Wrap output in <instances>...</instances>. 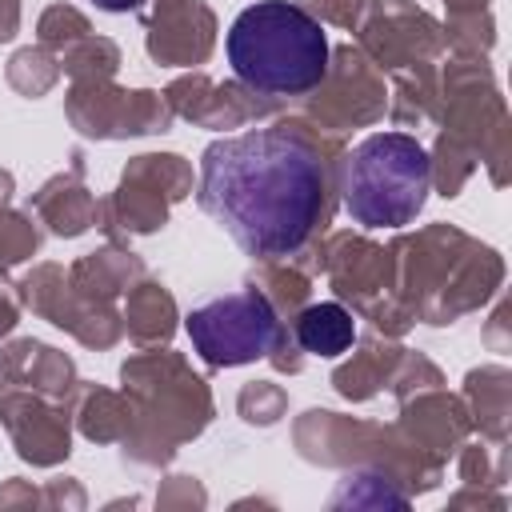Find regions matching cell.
<instances>
[{
  "mask_svg": "<svg viewBox=\"0 0 512 512\" xmlns=\"http://www.w3.org/2000/svg\"><path fill=\"white\" fill-rule=\"evenodd\" d=\"M36 208H40V216L52 224V232L56 236H76V232H84L88 224H96V200L76 184V176H68V180H52L40 196H36Z\"/></svg>",
  "mask_w": 512,
  "mask_h": 512,
  "instance_id": "cell-11",
  "label": "cell"
},
{
  "mask_svg": "<svg viewBox=\"0 0 512 512\" xmlns=\"http://www.w3.org/2000/svg\"><path fill=\"white\" fill-rule=\"evenodd\" d=\"M12 192V176L8 172H0V204H4V196Z\"/></svg>",
  "mask_w": 512,
  "mask_h": 512,
  "instance_id": "cell-23",
  "label": "cell"
},
{
  "mask_svg": "<svg viewBox=\"0 0 512 512\" xmlns=\"http://www.w3.org/2000/svg\"><path fill=\"white\" fill-rule=\"evenodd\" d=\"M240 412L244 420H260V424H272L280 412H284V392L276 384H248L240 392Z\"/></svg>",
  "mask_w": 512,
  "mask_h": 512,
  "instance_id": "cell-18",
  "label": "cell"
},
{
  "mask_svg": "<svg viewBox=\"0 0 512 512\" xmlns=\"http://www.w3.org/2000/svg\"><path fill=\"white\" fill-rule=\"evenodd\" d=\"M68 112L76 120L80 132L88 136H124V132H164L172 120L168 100H160L156 92H116L104 88V80H84L72 100Z\"/></svg>",
  "mask_w": 512,
  "mask_h": 512,
  "instance_id": "cell-5",
  "label": "cell"
},
{
  "mask_svg": "<svg viewBox=\"0 0 512 512\" xmlns=\"http://www.w3.org/2000/svg\"><path fill=\"white\" fill-rule=\"evenodd\" d=\"M212 48V12L192 0H160L148 16V52L160 64H196Z\"/></svg>",
  "mask_w": 512,
  "mask_h": 512,
  "instance_id": "cell-7",
  "label": "cell"
},
{
  "mask_svg": "<svg viewBox=\"0 0 512 512\" xmlns=\"http://www.w3.org/2000/svg\"><path fill=\"white\" fill-rule=\"evenodd\" d=\"M228 64L252 92L300 96L328 76V36L308 8L292 0H260L232 20Z\"/></svg>",
  "mask_w": 512,
  "mask_h": 512,
  "instance_id": "cell-2",
  "label": "cell"
},
{
  "mask_svg": "<svg viewBox=\"0 0 512 512\" xmlns=\"http://www.w3.org/2000/svg\"><path fill=\"white\" fill-rule=\"evenodd\" d=\"M36 252V228L24 216H0V268L20 264Z\"/></svg>",
  "mask_w": 512,
  "mask_h": 512,
  "instance_id": "cell-16",
  "label": "cell"
},
{
  "mask_svg": "<svg viewBox=\"0 0 512 512\" xmlns=\"http://www.w3.org/2000/svg\"><path fill=\"white\" fill-rule=\"evenodd\" d=\"M188 180L192 176L180 156H136V164L124 172V184L116 192L120 224L132 232L160 228L168 204L188 192Z\"/></svg>",
  "mask_w": 512,
  "mask_h": 512,
  "instance_id": "cell-6",
  "label": "cell"
},
{
  "mask_svg": "<svg viewBox=\"0 0 512 512\" xmlns=\"http://www.w3.org/2000/svg\"><path fill=\"white\" fill-rule=\"evenodd\" d=\"M428 180H432V160L412 136L376 132L344 160L340 192L356 224L400 228L416 220V212L424 208Z\"/></svg>",
  "mask_w": 512,
  "mask_h": 512,
  "instance_id": "cell-3",
  "label": "cell"
},
{
  "mask_svg": "<svg viewBox=\"0 0 512 512\" xmlns=\"http://www.w3.org/2000/svg\"><path fill=\"white\" fill-rule=\"evenodd\" d=\"M128 328L140 344L144 340H164L172 332V296L160 284H140L128 296Z\"/></svg>",
  "mask_w": 512,
  "mask_h": 512,
  "instance_id": "cell-12",
  "label": "cell"
},
{
  "mask_svg": "<svg viewBox=\"0 0 512 512\" xmlns=\"http://www.w3.org/2000/svg\"><path fill=\"white\" fill-rule=\"evenodd\" d=\"M288 336L312 356H340L348 352L356 324H352V312H344L340 304H312L292 320Z\"/></svg>",
  "mask_w": 512,
  "mask_h": 512,
  "instance_id": "cell-10",
  "label": "cell"
},
{
  "mask_svg": "<svg viewBox=\"0 0 512 512\" xmlns=\"http://www.w3.org/2000/svg\"><path fill=\"white\" fill-rule=\"evenodd\" d=\"M364 48H368L384 68H396V64H404L412 52L424 56V52L436 48V24H432L424 12H416V8H408V4H400V0H384V4L376 8L372 24L364 28Z\"/></svg>",
  "mask_w": 512,
  "mask_h": 512,
  "instance_id": "cell-8",
  "label": "cell"
},
{
  "mask_svg": "<svg viewBox=\"0 0 512 512\" xmlns=\"http://www.w3.org/2000/svg\"><path fill=\"white\" fill-rule=\"evenodd\" d=\"M16 32V0H0V40Z\"/></svg>",
  "mask_w": 512,
  "mask_h": 512,
  "instance_id": "cell-20",
  "label": "cell"
},
{
  "mask_svg": "<svg viewBox=\"0 0 512 512\" xmlns=\"http://www.w3.org/2000/svg\"><path fill=\"white\" fill-rule=\"evenodd\" d=\"M96 8H104V12H132V8H140L144 0H92Z\"/></svg>",
  "mask_w": 512,
  "mask_h": 512,
  "instance_id": "cell-22",
  "label": "cell"
},
{
  "mask_svg": "<svg viewBox=\"0 0 512 512\" xmlns=\"http://www.w3.org/2000/svg\"><path fill=\"white\" fill-rule=\"evenodd\" d=\"M300 8H312L316 16H328V20L344 24V28H352L360 8H364V0H300Z\"/></svg>",
  "mask_w": 512,
  "mask_h": 512,
  "instance_id": "cell-19",
  "label": "cell"
},
{
  "mask_svg": "<svg viewBox=\"0 0 512 512\" xmlns=\"http://www.w3.org/2000/svg\"><path fill=\"white\" fill-rule=\"evenodd\" d=\"M44 60V52L40 48H24V52H16L12 56V64H8V80L20 88V92H28V96H40L44 88H52V80H56V60H48L44 68H36Z\"/></svg>",
  "mask_w": 512,
  "mask_h": 512,
  "instance_id": "cell-14",
  "label": "cell"
},
{
  "mask_svg": "<svg viewBox=\"0 0 512 512\" xmlns=\"http://www.w3.org/2000/svg\"><path fill=\"white\" fill-rule=\"evenodd\" d=\"M12 324H16V304H12V300L0 292V336H4Z\"/></svg>",
  "mask_w": 512,
  "mask_h": 512,
  "instance_id": "cell-21",
  "label": "cell"
},
{
  "mask_svg": "<svg viewBox=\"0 0 512 512\" xmlns=\"http://www.w3.org/2000/svg\"><path fill=\"white\" fill-rule=\"evenodd\" d=\"M116 44L112 40H80V52L68 56V68L80 76V80H108L116 72Z\"/></svg>",
  "mask_w": 512,
  "mask_h": 512,
  "instance_id": "cell-15",
  "label": "cell"
},
{
  "mask_svg": "<svg viewBox=\"0 0 512 512\" xmlns=\"http://www.w3.org/2000/svg\"><path fill=\"white\" fill-rule=\"evenodd\" d=\"M200 208L248 256H296L328 220V160L288 124L224 136L204 148Z\"/></svg>",
  "mask_w": 512,
  "mask_h": 512,
  "instance_id": "cell-1",
  "label": "cell"
},
{
  "mask_svg": "<svg viewBox=\"0 0 512 512\" xmlns=\"http://www.w3.org/2000/svg\"><path fill=\"white\" fill-rule=\"evenodd\" d=\"M188 336L212 368L248 364L288 340V332L280 328V320L272 312L268 292H260V288H244V292H232V296H220V300L196 308L188 316Z\"/></svg>",
  "mask_w": 512,
  "mask_h": 512,
  "instance_id": "cell-4",
  "label": "cell"
},
{
  "mask_svg": "<svg viewBox=\"0 0 512 512\" xmlns=\"http://www.w3.org/2000/svg\"><path fill=\"white\" fill-rule=\"evenodd\" d=\"M0 412H24L28 416V420L4 416L8 428H12V436H16V444H20V456L24 460H32V464H56L60 456H68V424L52 408H44L40 396H12V392H4Z\"/></svg>",
  "mask_w": 512,
  "mask_h": 512,
  "instance_id": "cell-9",
  "label": "cell"
},
{
  "mask_svg": "<svg viewBox=\"0 0 512 512\" xmlns=\"http://www.w3.org/2000/svg\"><path fill=\"white\" fill-rule=\"evenodd\" d=\"M84 32H88V20L76 8H48L40 20L44 44H76V40H84Z\"/></svg>",
  "mask_w": 512,
  "mask_h": 512,
  "instance_id": "cell-17",
  "label": "cell"
},
{
  "mask_svg": "<svg viewBox=\"0 0 512 512\" xmlns=\"http://www.w3.org/2000/svg\"><path fill=\"white\" fill-rule=\"evenodd\" d=\"M400 356H396V348H380V344H368L348 368H340L336 372V388L344 392V396H372L380 384H384V372H388V364H396Z\"/></svg>",
  "mask_w": 512,
  "mask_h": 512,
  "instance_id": "cell-13",
  "label": "cell"
}]
</instances>
